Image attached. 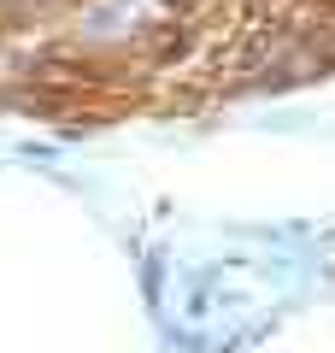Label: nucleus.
Masks as SVG:
<instances>
[{"label":"nucleus","instance_id":"1","mask_svg":"<svg viewBox=\"0 0 335 353\" xmlns=\"http://www.w3.org/2000/svg\"><path fill=\"white\" fill-rule=\"evenodd\" d=\"M335 77V0H0V112L136 124Z\"/></svg>","mask_w":335,"mask_h":353}]
</instances>
